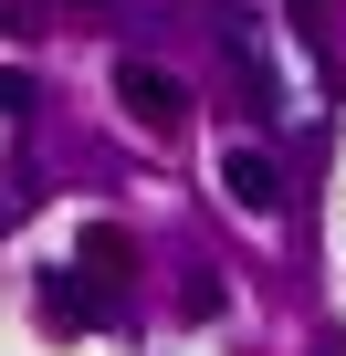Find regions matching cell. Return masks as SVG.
<instances>
[{"label": "cell", "mask_w": 346, "mask_h": 356, "mask_svg": "<svg viewBox=\"0 0 346 356\" xmlns=\"http://www.w3.org/2000/svg\"><path fill=\"white\" fill-rule=\"evenodd\" d=\"M74 262H84V273H95V283H126V262H136V241H126V231H116V220H95V231H84V241H74Z\"/></svg>", "instance_id": "obj_3"}, {"label": "cell", "mask_w": 346, "mask_h": 356, "mask_svg": "<svg viewBox=\"0 0 346 356\" xmlns=\"http://www.w3.org/2000/svg\"><path fill=\"white\" fill-rule=\"evenodd\" d=\"M221 200H231V210H252V220H273V210H283V168H273L252 136H242V147H221Z\"/></svg>", "instance_id": "obj_1"}, {"label": "cell", "mask_w": 346, "mask_h": 356, "mask_svg": "<svg viewBox=\"0 0 346 356\" xmlns=\"http://www.w3.org/2000/svg\"><path fill=\"white\" fill-rule=\"evenodd\" d=\"M315 11H325V0H294V22H315Z\"/></svg>", "instance_id": "obj_4"}, {"label": "cell", "mask_w": 346, "mask_h": 356, "mask_svg": "<svg viewBox=\"0 0 346 356\" xmlns=\"http://www.w3.org/2000/svg\"><path fill=\"white\" fill-rule=\"evenodd\" d=\"M116 105L147 126V136H179V115H189V95L179 84H168L157 63H116Z\"/></svg>", "instance_id": "obj_2"}]
</instances>
